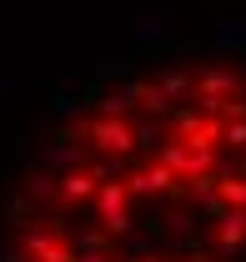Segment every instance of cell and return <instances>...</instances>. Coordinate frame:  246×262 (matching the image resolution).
I'll list each match as a JSON object with an SVG mask.
<instances>
[{
	"instance_id": "16",
	"label": "cell",
	"mask_w": 246,
	"mask_h": 262,
	"mask_svg": "<svg viewBox=\"0 0 246 262\" xmlns=\"http://www.w3.org/2000/svg\"><path fill=\"white\" fill-rule=\"evenodd\" d=\"M186 262H206V257H201V252H196V257H186Z\"/></svg>"
},
{
	"instance_id": "9",
	"label": "cell",
	"mask_w": 246,
	"mask_h": 262,
	"mask_svg": "<svg viewBox=\"0 0 246 262\" xmlns=\"http://www.w3.org/2000/svg\"><path fill=\"white\" fill-rule=\"evenodd\" d=\"M5 217H10V227L31 232L35 227V202L31 196H10V202H5Z\"/></svg>"
},
{
	"instance_id": "14",
	"label": "cell",
	"mask_w": 246,
	"mask_h": 262,
	"mask_svg": "<svg viewBox=\"0 0 246 262\" xmlns=\"http://www.w3.org/2000/svg\"><path fill=\"white\" fill-rule=\"evenodd\" d=\"M0 262H26V257H20V247H0Z\"/></svg>"
},
{
	"instance_id": "5",
	"label": "cell",
	"mask_w": 246,
	"mask_h": 262,
	"mask_svg": "<svg viewBox=\"0 0 246 262\" xmlns=\"http://www.w3.org/2000/svg\"><path fill=\"white\" fill-rule=\"evenodd\" d=\"M81 162H86V146H81L70 131H61V136L45 146V166H56L61 177H65V171H81Z\"/></svg>"
},
{
	"instance_id": "7",
	"label": "cell",
	"mask_w": 246,
	"mask_h": 262,
	"mask_svg": "<svg viewBox=\"0 0 246 262\" xmlns=\"http://www.w3.org/2000/svg\"><path fill=\"white\" fill-rule=\"evenodd\" d=\"M26 196L31 202H56V177L40 171V166H26Z\"/></svg>"
},
{
	"instance_id": "3",
	"label": "cell",
	"mask_w": 246,
	"mask_h": 262,
	"mask_svg": "<svg viewBox=\"0 0 246 262\" xmlns=\"http://www.w3.org/2000/svg\"><path fill=\"white\" fill-rule=\"evenodd\" d=\"M141 101H146V81H126L121 91H111V96L95 101V111H101V121H126Z\"/></svg>"
},
{
	"instance_id": "15",
	"label": "cell",
	"mask_w": 246,
	"mask_h": 262,
	"mask_svg": "<svg viewBox=\"0 0 246 262\" xmlns=\"http://www.w3.org/2000/svg\"><path fill=\"white\" fill-rule=\"evenodd\" d=\"M5 96H10V86H5V81H0V106H5Z\"/></svg>"
},
{
	"instance_id": "12",
	"label": "cell",
	"mask_w": 246,
	"mask_h": 262,
	"mask_svg": "<svg viewBox=\"0 0 246 262\" xmlns=\"http://www.w3.org/2000/svg\"><path fill=\"white\" fill-rule=\"evenodd\" d=\"M216 40H221V46H246V26L241 20H236V26L226 20V26H216Z\"/></svg>"
},
{
	"instance_id": "1",
	"label": "cell",
	"mask_w": 246,
	"mask_h": 262,
	"mask_svg": "<svg viewBox=\"0 0 246 262\" xmlns=\"http://www.w3.org/2000/svg\"><path fill=\"white\" fill-rule=\"evenodd\" d=\"M121 187H126V196H141V202H156V196H176V192H181V187H176V177H171L161 162L136 166V171L126 177Z\"/></svg>"
},
{
	"instance_id": "4",
	"label": "cell",
	"mask_w": 246,
	"mask_h": 262,
	"mask_svg": "<svg viewBox=\"0 0 246 262\" xmlns=\"http://www.w3.org/2000/svg\"><path fill=\"white\" fill-rule=\"evenodd\" d=\"M151 86V96L166 106V111H176V101L191 91V71L186 66H171V71H156V81H146Z\"/></svg>"
},
{
	"instance_id": "10",
	"label": "cell",
	"mask_w": 246,
	"mask_h": 262,
	"mask_svg": "<svg viewBox=\"0 0 246 262\" xmlns=\"http://www.w3.org/2000/svg\"><path fill=\"white\" fill-rule=\"evenodd\" d=\"M226 151H246V116H231V121H221V136H216Z\"/></svg>"
},
{
	"instance_id": "8",
	"label": "cell",
	"mask_w": 246,
	"mask_h": 262,
	"mask_svg": "<svg viewBox=\"0 0 246 262\" xmlns=\"http://www.w3.org/2000/svg\"><path fill=\"white\" fill-rule=\"evenodd\" d=\"M216 196L226 212H246V182H236V177H216Z\"/></svg>"
},
{
	"instance_id": "6",
	"label": "cell",
	"mask_w": 246,
	"mask_h": 262,
	"mask_svg": "<svg viewBox=\"0 0 246 262\" xmlns=\"http://www.w3.org/2000/svg\"><path fill=\"white\" fill-rule=\"evenodd\" d=\"M56 196L61 202H86V196H95V182L86 171H65V177H56Z\"/></svg>"
},
{
	"instance_id": "2",
	"label": "cell",
	"mask_w": 246,
	"mask_h": 262,
	"mask_svg": "<svg viewBox=\"0 0 246 262\" xmlns=\"http://www.w3.org/2000/svg\"><path fill=\"white\" fill-rule=\"evenodd\" d=\"M86 136H91L95 151H106V157H121V162L136 151V146H131V126H126V121H101V116H95L91 126H86Z\"/></svg>"
},
{
	"instance_id": "11",
	"label": "cell",
	"mask_w": 246,
	"mask_h": 262,
	"mask_svg": "<svg viewBox=\"0 0 246 262\" xmlns=\"http://www.w3.org/2000/svg\"><path fill=\"white\" fill-rule=\"evenodd\" d=\"M131 146H161V126L156 121H136L131 126Z\"/></svg>"
},
{
	"instance_id": "13",
	"label": "cell",
	"mask_w": 246,
	"mask_h": 262,
	"mask_svg": "<svg viewBox=\"0 0 246 262\" xmlns=\"http://www.w3.org/2000/svg\"><path fill=\"white\" fill-rule=\"evenodd\" d=\"M51 101H56V111H61V116H76L86 96H65V91H61V96H51Z\"/></svg>"
}]
</instances>
